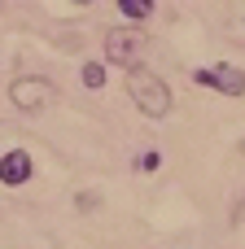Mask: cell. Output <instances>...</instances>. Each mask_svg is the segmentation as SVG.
Returning a JSON list of instances; mask_svg holds the SVG:
<instances>
[{"label":"cell","mask_w":245,"mask_h":249,"mask_svg":"<svg viewBox=\"0 0 245 249\" xmlns=\"http://www.w3.org/2000/svg\"><path fill=\"white\" fill-rule=\"evenodd\" d=\"M127 96H132V105H136L145 118H167V114H171V83H167L162 74L145 70V66L127 70Z\"/></svg>","instance_id":"1"},{"label":"cell","mask_w":245,"mask_h":249,"mask_svg":"<svg viewBox=\"0 0 245 249\" xmlns=\"http://www.w3.org/2000/svg\"><path fill=\"white\" fill-rule=\"evenodd\" d=\"M145 53H149V35H145L136 22L105 31V61H110V66H118V70H136V66L145 61Z\"/></svg>","instance_id":"2"},{"label":"cell","mask_w":245,"mask_h":249,"mask_svg":"<svg viewBox=\"0 0 245 249\" xmlns=\"http://www.w3.org/2000/svg\"><path fill=\"white\" fill-rule=\"evenodd\" d=\"M79 79H83V88L101 92V88H105V66H101V61H88V66L79 70Z\"/></svg>","instance_id":"7"},{"label":"cell","mask_w":245,"mask_h":249,"mask_svg":"<svg viewBox=\"0 0 245 249\" xmlns=\"http://www.w3.org/2000/svg\"><path fill=\"white\" fill-rule=\"evenodd\" d=\"M118 13H123L127 22H145V18L153 13V0H118Z\"/></svg>","instance_id":"6"},{"label":"cell","mask_w":245,"mask_h":249,"mask_svg":"<svg viewBox=\"0 0 245 249\" xmlns=\"http://www.w3.org/2000/svg\"><path fill=\"white\" fill-rule=\"evenodd\" d=\"M31 171H35V166H31V153H26V149H9V153L0 158V184H4V188L26 184Z\"/></svg>","instance_id":"5"},{"label":"cell","mask_w":245,"mask_h":249,"mask_svg":"<svg viewBox=\"0 0 245 249\" xmlns=\"http://www.w3.org/2000/svg\"><path fill=\"white\" fill-rule=\"evenodd\" d=\"M75 4H92V0H75Z\"/></svg>","instance_id":"9"},{"label":"cell","mask_w":245,"mask_h":249,"mask_svg":"<svg viewBox=\"0 0 245 249\" xmlns=\"http://www.w3.org/2000/svg\"><path fill=\"white\" fill-rule=\"evenodd\" d=\"M53 96H57V83L44 79V74H18V79L9 83V101H13V109H22V114L48 109Z\"/></svg>","instance_id":"3"},{"label":"cell","mask_w":245,"mask_h":249,"mask_svg":"<svg viewBox=\"0 0 245 249\" xmlns=\"http://www.w3.org/2000/svg\"><path fill=\"white\" fill-rule=\"evenodd\" d=\"M158 166H162V153H158V149H145V153L136 158V171H145V175L158 171Z\"/></svg>","instance_id":"8"},{"label":"cell","mask_w":245,"mask_h":249,"mask_svg":"<svg viewBox=\"0 0 245 249\" xmlns=\"http://www.w3.org/2000/svg\"><path fill=\"white\" fill-rule=\"evenodd\" d=\"M193 83H197V88H210V92H224V96H245V70L232 66V61L197 66V70H193Z\"/></svg>","instance_id":"4"}]
</instances>
